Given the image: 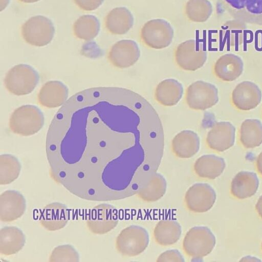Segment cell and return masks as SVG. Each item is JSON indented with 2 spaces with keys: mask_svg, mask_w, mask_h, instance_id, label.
<instances>
[{
  "mask_svg": "<svg viewBox=\"0 0 262 262\" xmlns=\"http://www.w3.org/2000/svg\"><path fill=\"white\" fill-rule=\"evenodd\" d=\"M149 242L147 230L141 226L133 225L120 232L116 238V247L124 256H135L146 249Z\"/></svg>",
  "mask_w": 262,
  "mask_h": 262,
  "instance_id": "5b68a950",
  "label": "cell"
},
{
  "mask_svg": "<svg viewBox=\"0 0 262 262\" xmlns=\"http://www.w3.org/2000/svg\"><path fill=\"white\" fill-rule=\"evenodd\" d=\"M134 18L126 7H119L112 10L105 18V26L112 34L122 35L126 33L133 26Z\"/></svg>",
  "mask_w": 262,
  "mask_h": 262,
  "instance_id": "7402d4cb",
  "label": "cell"
},
{
  "mask_svg": "<svg viewBox=\"0 0 262 262\" xmlns=\"http://www.w3.org/2000/svg\"><path fill=\"white\" fill-rule=\"evenodd\" d=\"M54 33L52 21L42 15L31 17L21 27L24 39L28 43L36 47H43L50 43Z\"/></svg>",
  "mask_w": 262,
  "mask_h": 262,
  "instance_id": "8992f818",
  "label": "cell"
},
{
  "mask_svg": "<svg viewBox=\"0 0 262 262\" xmlns=\"http://www.w3.org/2000/svg\"><path fill=\"white\" fill-rule=\"evenodd\" d=\"M69 219L67 207L59 202L48 204L40 216L41 225L49 231H56L66 226Z\"/></svg>",
  "mask_w": 262,
  "mask_h": 262,
  "instance_id": "ac0fdd59",
  "label": "cell"
},
{
  "mask_svg": "<svg viewBox=\"0 0 262 262\" xmlns=\"http://www.w3.org/2000/svg\"><path fill=\"white\" fill-rule=\"evenodd\" d=\"M116 208L106 203L94 207L91 211L86 221L89 229L93 233H106L116 227L118 223Z\"/></svg>",
  "mask_w": 262,
  "mask_h": 262,
  "instance_id": "8fae6325",
  "label": "cell"
},
{
  "mask_svg": "<svg viewBox=\"0 0 262 262\" xmlns=\"http://www.w3.org/2000/svg\"><path fill=\"white\" fill-rule=\"evenodd\" d=\"M256 166L258 172L262 176V151L256 159Z\"/></svg>",
  "mask_w": 262,
  "mask_h": 262,
  "instance_id": "d590c367",
  "label": "cell"
},
{
  "mask_svg": "<svg viewBox=\"0 0 262 262\" xmlns=\"http://www.w3.org/2000/svg\"><path fill=\"white\" fill-rule=\"evenodd\" d=\"M234 18L262 26V0H220Z\"/></svg>",
  "mask_w": 262,
  "mask_h": 262,
  "instance_id": "9c48e42d",
  "label": "cell"
},
{
  "mask_svg": "<svg viewBox=\"0 0 262 262\" xmlns=\"http://www.w3.org/2000/svg\"><path fill=\"white\" fill-rule=\"evenodd\" d=\"M216 194L213 188L207 183H195L190 187L185 195L187 208L196 213L209 210L215 202Z\"/></svg>",
  "mask_w": 262,
  "mask_h": 262,
  "instance_id": "7c38bea8",
  "label": "cell"
},
{
  "mask_svg": "<svg viewBox=\"0 0 262 262\" xmlns=\"http://www.w3.org/2000/svg\"><path fill=\"white\" fill-rule=\"evenodd\" d=\"M140 56V49L135 41L123 39L116 42L111 47L108 58L114 66L123 69L134 65Z\"/></svg>",
  "mask_w": 262,
  "mask_h": 262,
  "instance_id": "4fadbf2b",
  "label": "cell"
},
{
  "mask_svg": "<svg viewBox=\"0 0 262 262\" xmlns=\"http://www.w3.org/2000/svg\"><path fill=\"white\" fill-rule=\"evenodd\" d=\"M255 209L259 216L262 219V195L257 200L255 205Z\"/></svg>",
  "mask_w": 262,
  "mask_h": 262,
  "instance_id": "8d00e7d4",
  "label": "cell"
},
{
  "mask_svg": "<svg viewBox=\"0 0 262 262\" xmlns=\"http://www.w3.org/2000/svg\"><path fill=\"white\" fill-rule=\"evenodd\" d=\"M215 243V237L209 228L195 226L185 234L183 248L188 256L194 260H199L210 254Z\"/></svg>",
  "mask_w": 262,
  "mask_h": 262,
  "instance_id": "3957f363",
  "label": "cell"
},
{
  "mask_svg": "<svg viewBox=\"0 0 262 262\" xmlns=\"http://www.w3.org/2000/svg\"><path fill=\"white\" fill-rule=\"evenodd\" d=\"M183 94L182 84L177 80L169 78L161 81L157 86L155 97L160 104L171 106L177 104Z\"/></svg>",
  "mask_w": 262,
  "mask_h": 262,
  "instance_id": "603a6c76",
  "label": "cell"
},
{
  "mask_svg": "<svg viewBox=\"0 0 262 262\" xmlns=\"http://www.w3.org/2000/svg\"><path fill=\"white\" fill-rule=\"evenodd\" d=\"M246 30V23L234 18L225 23L222 28V33L229 42L235 45L242 42Z\"/></svg>",
  "mask_w": 262,
  "mask_h": 262,
  "instance_id": "1f68e13d",
  "label": "cell"
},
{
  "mask_svg": "<svg viewBox=\"0 0 262 262\" xmlns=\"http://www.w3.org/2000/svg\"><path fill=\"white\" fill-rule=\"evenodd\" d=\"M200 140L198 135L190 130H184L177 134L171 142L172 150L178 157L190 158L199 150Z\"/></svg>",
  "mask_w": 262,
  "mask_h": 262,
  "instance_id": "ffe728a7",
  "label": "cell"
},
{
  "mask_svg": "<svg viewBox=\"0 0 262 262\" xmlns=\"http://www.w3.org/2000/svg\"><path fill=\"white\" fill-rule=\"evenodd\" d=\"M232 102L238 110L249 111L257 107L262 98V93L255 83L244 81L238 83L232 93Z\"/></svg>",
  "mask_w": 262,
  "mask_h": 262,
  "instance_id": "9a60e30c",
  "label": "cell"
},
{
  "mask_svg": "<svg viewBox=\"0 0 262 262\" xmlns=\"http://www.w3.org/2000/svg\"><path fill=\"white\" fill-rule=\"evenodd\" d=\"M212 10V4L208 0H189L185 8L187 17L197 23L206 21L211 15Z\"/></svg>",
  "mask_w": 262,
  "mask_h": 262,
  "instance_id": "4dcf8cb0",
  "label": "cell"
},
{
  "mask_svg": "<svg viewBox=\"0 0 262 262\" xmlns=\"http://www.w3.org/2000/svg\"><path fill=\"white\" fill-rule=\"evenodd\" d=\"M25 244L23 231L14 226H7L0 231V253L4 255L14 254L20 251Z\"/></svg>",
  "mask_w": 262,
  "mask_h": 262,
  "instance_id": "d4e9b609",
  "label": "cell"
},
{
  "mask_svg": "<svg viewBox=\"0 0 262 262\" xmlns=\"http://www.w3.org/2000/svg\"><path fill=\"white\" fill-rule=\"evenodd\" d=\"M174 57L180 68L186 71H194L203 66L207 55L206 51L195 40L189 39L177 47Z\"/></svg>",
  "mask_w": 262,
  "mask_h": 262,
  "instance_id": "30bf717a",
  "label": "cell"
},
{
  "mask_svg": "<svg viewBox=\"0 0 262 262\" xmlns=\"http://www.w3.org/2000/svg\"><path fill=\"white\" fill-rule=\"evenodd\" d=\"M39 75L31 66L18 64L11 68L7 73L4 84L11 93L23 96L31 93L36 86Z\"/></svg>",
  "mask_w": 262,
  "mask_h": 262,
  "instance_id": "277c9868",
  "label": "cell"
},
{
  "mask_svg": "<svg viewBox=\"0 0 262 262\" xmlns=\"http://www.w3.org/2000/svg\"><path fill=\"white\" fill-rule=\"evenodd\" d=\"M182 228L176 221L162 220L156 225L154 236L156 242L161 246H169L176 243L180 238Z\"/></svg>",
  "mask_w": 262,
  "mask_h": 262,
  "instance_id": "4316f807",
  "label": "cell"
},
{
  "mask_svg": "<svg viewBox=\"0 0 262 262\" xmlns=\"http://www.w3.org/2000/svg\"><path fill=\"white\" fill-rule=\"evenodd\" d=\"M68 89L61 82L49 81L45 83L38 94L40 105L47 108H55L63 105L67 101Z\"/></svg>",
  "mask_w": 262,
  "mask_h": 262,
  "instance_id": "e0dca14e",
  "label": "cell"
},
{
  "mask_svg": "<svg viewBox=\"0 0 262 262\" xmlns=\"http://www.w3.org/2000/svg\"><path fill=\"white\" fill-rule=\"evenodd\" d=\"M19 2H21L22 3H33L37 2L40 0H18Z\"/></svg>",
  "mask_w": 262,
  "mask_h": 262,
  "instance_id": "f35d334b",
  "label": "cell"
},
{
  "mask_svg": "<svg viewBox=\"0 0 262 262\" xmlns=\"http://www.w3.org/2000/svg\"><path fill=\"white\" fill-rule=\"evenodd\" d=\"M240 261H261V260L255 257H253L251 256H246L245 257H243L242 259H241L240 260Z\"/></svg>",
  "mask_w": 262,
  "mask_h": 262,
  "instance_id": "74e56055",
  "label": "cell"
},
{
  "mask_svg": "<svg viewBox=\"0 0 262 262\" xmlns=\"http://www.w3.org/2000/svg\"><path fill=\"white\" fill-rule=\"evenodd\" d=\"M104 0H74L75 4L84 11H93L101 5Z\"/></svg>",
  "mask_w": 262,
  "mask_h": 262,
  "instance_id": "e575fe53",
  "label": "cell"
},
{
  "mask_svg": "<svg viewBox=\"0 0 262 262\" xmlns=\"http://www.w3.org/2000/svg\"><path fill=\"white\" fill-rule=\"evenodd\" d=\"M164 134L156 111L123 88L79 92L58 111L47 133L52 178L73 194L93 201L138 193L156 172Z\"/></svg>",
  "mask_w": 262,
  "mask_h": 262,
  "instance_id": "6da1fadb",
  "label": "cell"
},
{
  "mask_svg": "<svg viewBox=\"0 0 262 262\" xmlns=\"http://www.w3.org/2000/svg\"><path fill=\"white\" fill-rule=\"evenodd\" d=\"M167 183L160 173L155 172L151 174L142 185L137 194L143 201L155 202L165 194Z\"/></svg>",
  "mask_w": 262,
  "mask_h": 262,
  "instance_id": "484cf974",
  "label": "cell"
},
{
  "mask_svg": "<svg viewBox=\"0 0 262 262\" xmlns=\"http://www.w3.org/2000/svg\"><path fill=\"white\" fill-rule=\"evenodd\" d=\"M49 261H79V255L76 250L71 245H61L55 247L50 256Z\"/></svg>",
  "mask_w": 262,
  "mask_h": 262,
  "instance_id": "d6a6232c",
  "label": "cell"
},
{
  "mask_svg": "<svg viewBox=\"0 0 262 262\" xmlns=\"http://www.w3.org/2000/svg\"><path fill=\"white\" fill-rule=\"evenodd\" d=\"M239 140L246 148H253L262 144V123L256 119L245 120L239 129Z\"/></svg>",
  "mask_w": 262,
  "mask_h": 262,
  "instance_id": "83f0119b",
  "label": "cell"
},
{
  "mask_svg": "<svg viewBox=\"0 0 262 262\" xmlns=\"http://www.w3.org/2000/svg\"><path fill=\"white\" fill-rule=\"evenodd\" d=\"M261 249H262V243H261Z\"/></svg>",
  "mask_w": 262,
  "mask_h": 262,
  "instance_id": "ab89813d",
  "label": "cell"
},
{
  "mask_svg": "<svg viewBox=\"0 0 262 262\" xmlns=\"http://www.w3.org/2000/svg\"><path fill=\"white\" fill-rule=\"evenodd\" d=\"M45 122L41 111L37 106L26 104L16 108L9 119V127L14 133L23 136L33 135L42 127Z\"/></svg>",
  "mask_w": 262,
  "mask_h": 262,
  "instance_id": "7a4b0ae2",
  "label": "cell"
},
{
  "mask_svg": "<svg viewBox=\"0 0 262 262\" xmlns=\"http://www.w3.org/2000/svg\"><path fill=\"white\" fill-rule=\"evenodd\" d=\"M157 261H185L184 257L176 249L168 250L161 253L157 259Z\"/></svg>",
  "mask_w": 262,
  "mask_h": 262,
  "instance_id": "836d02e7",
  "label": "cell"
},
{
  "mask_svg": "<svg viewBox=\"0 0 262 262\" xmlns=\"http://www.w3.org/2000/svg\"><path fill=\"white\" fill-rule=\"evenodd\" d=\"M100 22L92 15H84L79 17L73 25L75 35L78 38L90 40L94 38L100 31Z\"/></svg>",
  "mask_w": 262,
  "mask_h": 262,
  "instance_id": "f1b7e54d",
  "label": "cell"
},
{
  "mask_svg": "<svg viewBox=\"0 0 262 262\" xmlns=\"http://www.w3.org/2000/svg\"><path fill=\"white\" fill-rule=\"evenodd\" d=\"M225 167L226 163L223 158L214 155H205L195 161L194 170L201 178L214 179L223 173Z\"/></svg>",
  "mask_w": 262,
  "mask_h": 262,
  "instance_id": "cb8c5ba5",
  "label": "cell"
},
{
  "mask_svg": "<svg viewBox=\"0 0 262 262\" xmlns=\"http://www.w3.org/2000/svg\"><path fill=\"white\" fill-rule=\"evenodd\" d=\"M26 208L24 196L16 190H8L0 195V218L4 222L14 221L21 217Z\"/></svg>",
  "mask_w": 262,
  "mask_h": 262,
  "instance_id": "2e32d148",
  "label": "cell"
},
{
  "mask_svg": "<svg viewBox=\"0 0 262 262\" xmlns=\"http://www.w3.org/2000/svg\"><path fill=\"white\" fill-rule=\"evenodd\" d=\"M259 186V180L255 173L242 171L237 173L231 183L232 195L238 199L250 198L255 194Z\"/></svg>",
  "mask_w": 262,
  "mask_h": 262,
  "instance_id": "44dd1931",
  "label": "cell"
},
{
  "mask_svg": "<svg viewBox=\"0 0 262 262\" xmlns=\"http://www.w3.org/2000/svg\"><path fill=\"white\" fill-rule=\"evenodd\" d=\"M21 170V165L18 160L10 154L0 156V184L7 185L16 180Z\"/></svg>",
  "mask_w": 262,
  "mask_h": 262,
  "instance_id": "f546056e",
  "label": "cell"
},
{
  "mask_svg": "<svg viewBox=\"0 0 262 262\" xmlns=\"http://www.w3.org/2000/svg\"><path fill=\"white\" fill-rule=\"evenodd\" d=\"M174 32L166 20L154 19L146 22L141 30V38L145 45L155 49H162L171 43Z\"/></svg>",
  "mask_w": 262,
  "mask_h": 262,
  "instance_id": "52a82bcc",
  "label": "cell"
},
{
  "mask_svg": "<svg viewBox=\"0 0 262 262\" xmlns=\"http://www.w3.org/2000/svg\"><path fill=\"white\" fill-rule=\"evenodd\" d=\"M235 127L229 122L220 121L213 125L208 132L206 141L210 149L219 151H224L234 144Z\"/></svg>",
  "mask_w": 262,
  "mask_h": 262,
  "instance_id": "5bb4252c",
  "label": "cell"
},
{
  "mask_svg": "<svg viewBox=\"0 0 262 262\" xmlns=\"http://www.w3.org/2000/svg\"><path fill=\"white\" fill-rule=\"evenodd\" d=\"M185 99L188 106L194 110H205L219 101L218 90L209 82L198 80L187 89Z\"/></svg>",
  "mask_w": 262,
  "mask_h": 262,
  "instance_id": "ba28073f",
  "label": "cell"
},
{
  "mask_svg": "<svg viewBox=\"0 0 262 262\" xmlns=\"http://www.w3.org/2000/svg\"><path fill=\"white\" fill-rule=\"evenodd\" d=\"M244 63L238 56L232 53L221 56L214 65L215 76L224 81H232L238 78L243 72Z\"/></svg>",
  "mask_w": 262,
  "mask_h": 262,
  "instance_id": "d6986e66",
  "label": "cell"
}]
</instances>
